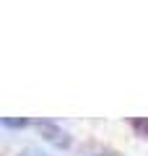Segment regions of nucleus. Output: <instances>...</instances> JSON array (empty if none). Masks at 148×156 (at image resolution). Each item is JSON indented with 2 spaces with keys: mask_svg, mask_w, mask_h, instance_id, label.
Segmentation results:
<instances>
[{
  "mask_svg": "<svg viewBox=\"0 0 148 156\" xmlns=\"http://www.w3.org/2000/svg\"><path fill=\"white\" fill-rule=\"evenodd\" d=\"M96 156H109V154H96Z\"/></svg>",
  "mask_w": 148,
  "mask_h": 156,
  "instance_id": "nucleus-5",
  "label": "nucleus"
},
{
  "mask_svg": "<svg viewBox=\"0 0 148 156\" xmlns=\"http://www.w3.org/2000/svg\"><path fill=\"white\" fill-rule=\"evenodd\" d=\"M0 125H3V128H8V130H23V128H29V125H31V120H11V117H3V120H0Z\"/></svg>",
  "mask_w": 148,
  "mask_h": 156,
  "instance_id": "nucleus-2",
  "label": "nucleus"
},
{
  "mask_svg": "<svg viewBox=\"0 0 148 156\" xmlns=\"http://www.w3.org/2000/svg\"><path fill=\"white\" fill-rule=\"evenodd\" d=\"M132 130H135L138 135H143V138H148V117H138V120H130Z\"/></svg>",
  "mask_w": 148,
  "mask_h": 156,
  "instance_id": "nucleus-3",
  "label": "nucleus"
},
{
  "mask_svg": "<svg viewBox=\"0 0 148 156\" xmlns=\"http://www.w3.org/2000/svg\"><path fill=\"white\" fill-rule=\"evenodd\" d=\"M34 125L42 130L44 140H49L52 146H57V148H70V135H68V130L60 128L55 120H37Z\"/></svg>",
  "mask_w": 148,
  "mask_h": 156,
  "instance_id": "nucleus-1",
  "label": "nucleus"
},
{
  "mask_svg": "<svg viewBox=\"0 0 148 156\" xmlns=\"http://www.w3.org/2000/svg\"><path fill=\"white\" fill-rule=\"evenodd\" d=\"M18 156H49V154H44V151H39V148H23Z\"/></svg>",
  "mask_w": 148,
  "mask_h": 156,
  "instance_id": "nucleus-4",
  "label": "nucleus"
}]
</instances>
